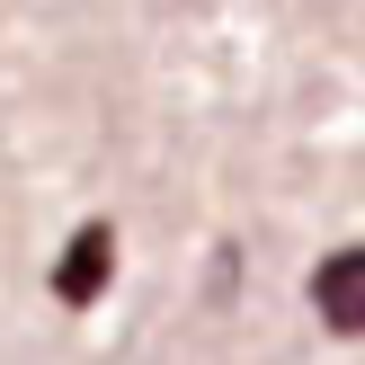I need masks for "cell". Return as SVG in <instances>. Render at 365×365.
I'll use <instances>...</instances> for the list:
<instances>
[{
    "instance_id": "1",
    "label": "cell",
    "mask_w": 365,
    "mask_h": 365,
    "mask_svg": "<svg viewBox=\"0 0 365 365\" xmlns=\"http://www.w3.org/2000/svg\"><path fill=\"white\" fill-rule=\"evenodd\" d=\"M107 277H116V223H81L71 250L53 259V303H63V312H89V303L107 294Z\"/></svg>"
},
{
    "instance_id": "2",
    "label": "cell",
    "mask_w": 365,
    "mask_h": 365,
    "mask_svg": "<svg viewBox=\"0 0 365 365\" xmlns=\"http://www.w3.org/2000/svg\"><path fill=\"white\" fill-rule=\"evenodd\" d=\"M312 312L330 321L339 339H365V241L330 250V259L312 267Z\"/></svg>"
}]
</instances>
